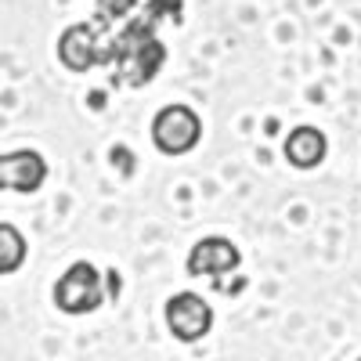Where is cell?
I'll return each instance as SVG.
<instances>
[{"label": "cell", "mask_w": 361, "mask_h": 361, "mask_svg": "<svg viewBox=\"0 0 361 361\" xmlns=\"http://www.w3.org/2000/svg\"><path fill=\"white\" fill-rule=\"evenodd\" d=\"M180 18H185V0H148L145 11L112 37V51H109L112 83H127V87L152 83L166 62V47L156 33L163 22L180 25Z\"/></svg>", "instance_id": "6da1fadb"}, {"label": "cell", "mask_w": 361, "mask_h": 361, "mask_svg": "<svg viewBox=\"0 0 361 361\" xmlns=\"http://www.w3.org/2000/svg\"><path fill=\"white\" fill-rule=\"evenodd\" d=\"M105 33H109V22H102V18L69 25L62 33V40H58V58H62V66L73 69V73H90L98 66H109L112 37H105Z\"/></svg>", "instance_id": "7a4b0ae2"}, {"label": "cell", "mask_w": 361, "mask_h": 361, "mask_svg": "<svg viewBox=\"0 0 361 361\" xmlns=\"http://www.w3.org/2000/svg\"><path fill=\"white\" fill-rule=\"evenodd\" d=\"M102 300H105L102 271L90 260H76L54 286V304L66 314H90L102 307Z\"/></svg>", "instance_id": "3957f363"}, {"label": "cell", "mask_w": 361, "mask_h": 361, "mask_svg": "<svg viewBox=\"0 0 361 361\" xmlns=\"http://www.w3.org/2000/svg\"><path fill=\"white\" fill-rule=\"evenodd\" d=\"M202 137V119L188 105H166L152 119V141L166 156H185Z\"/></svg>", "instance_id": "277c9868"}, {"label": "cell", "mask_w": 361, "mask_h": 361, "mask_svg": "<svg viewBox=\"0 0 361 361\" xmlns=\"http://www.w3.org/2000/svg\"><path fill=\"white\" fill-rule=\"evenodd\" d=\"M166 329L180 343H195L214 329V307L199 293H177L166 300Z\"/></svg>", "instance_id": "5b68a950"}, {"label": "cell", "mask_w": 361, "mask_h": 361, "mask_svg": "<svg viewBox=\"0 0 361 361\" xmlns=\"http://www.w3.org/2000/svg\"><path fill=\"white\" fill-rule=\"evenodd\" d=\"M44 180H47V163L33 148H18V152L0 156V185L8 192L33 195V192H40Z\"/></svg>", "instance_id": "8992f818"}, {"label": "cell", "mask_w": 361, "mask_h": 361, "mask_svg": "<svg viewBox=\"0 0 361 361\" xmlns=\"http://www.w3.org/2000/svg\"><path fill=\"white\" fill-rule=\"evenodd\" d=\"M238 264H243V253H238V246L231 243V238H221V235H209L202 238V243L192 246L188 253V275H209V279H221L228 275V271H235Z\"/></svg>", "instance_id": "52a82bcc"}, {"label": "cell", "mask_w": 361, "mask_h": 361, "mask_svg": "<svg viewBox=\"0 0 361 361\" xmlns=\"http://www.w3.org/2000/svg\"><path fill=\"white\" fill-rule=\"evenodd\" d=\"M282 152H286V159L296 170H314L325 159V152H329V141H325V134L318 127H296V130H289Z\"/></svg>", "instance_id": "ba28073f"}, {"label": "cell", "mask_w": 361, "mask_h": 361, "mask_svg": "<svg viewBox=\"0 0 361 361\" xmlns=\"http://www.w3.org/2000/svg\"><path fill=\"white\" fill-rule=\"evenodd\" d=\"M25 260V238L15 224H0V275H15Z\"/></svg>", "instance_id": "9c48e42d"}, {"label": "cell", "mask_w": 361, "mask_h": 361, "mask_svg": "<svg viewBox=\"0 0 361 361\" xmlns=\"http://www.w3.org/2000/svg\"><path fill=\"white\" fill-rule=\"evenodd\" d=\"M137 8V0H98V11H94V18H102V22H123V18H130V11Z\"/></svg>", "instance_id": "30bf717a"}, {"label": "cell", "mask_w": 361, "mask_h": 361, "mask_svg": "<svg viewBox=\"0 0 361 361\" xmlns=\"http://www.w3.org/2000/svg\"><path fill=\"white\" fill-rule=\"evenodd\" d=\"M109 159H112V166H119V173H130V170H134V156L127 152V148H123V145H116Z\"/></svg>", "instance_id": "8fae6325"}, {"label": "cell", "mask_w": 361, "mask_h": 361, "mask_svg": "<svg viewBox=\"0 0 361 361\" xmlns=\"http://www.w3.org/2000/svg\"><path fill=\"white\" fill-rule=\"evenodd\" d=\"M105 282H109V296H112V300H119V289H123V286H119V275H116V267H112L109 275H105Z\"/></svg>", "instance_id": "7c38bea8"}, {"label": "cell", "mask_w": 361, "mask_h": 361, "mask_svg": "<svg viewBox=\"0 0 361 361\" xmlns=\"http://www.w3.org/2000/svg\"><path fill=\"white\" fill-rule=\"evenodd\" d=\"M357 361H361V357H357Z\"/></svg>", "instance_id": "4fadbf2b"}]
</instances>
